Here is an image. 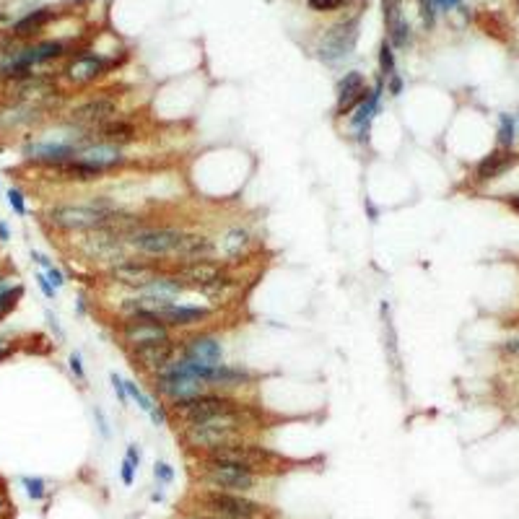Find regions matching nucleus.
Returning a JSON list of instances; mask_svg holds the SVG:
<instances>
[{
  "label": "nucleus",
  "instance_id": "obj_1",
  "mask_svg": "<svg viewBox=\"0 0 519 519\" xmlns=\"http://www.w3.org/2000/svg\"><path fill=\"white\" fill-rule=\"evenodd\" d=\"M252 426V413L247 407L239 405L229 410V413L210 415L205 421L182 429V439L192 449H213L224 447V444H237V441H247V431Z\"/></svg>",
  "mask_w": 519,
  "mask_h": 519
},
{
  "label": "nucleus",
  "instance_id": "obj_2",
  "mask_svg": "<svg viewBox=\"0 0 519 519\" xmlns=\"http://www.w3.org/2000/svg\"><path fill=\"white\" fill-rule=\"evenodd\" d=\"M200 511L216 514L226 519H275L270 506L249 499L247 494H229V491H216V488H203L195 494Z\"/></svg>",
  "mask_w": 519,
  "mask_h": 519
},
{
  "label": "nucleus",
  "instance_id": "obj_3",
  "mask_svg": "<svg viewBox=\"0 0 519 519\" xmlns=\"http://www.w3.org/2000/svg\"><path fill=\"white\" fill-rule=\"evenodd\" d=\"M195 478H198L205 488L229 491V494H252L263 475H257V472H252V470H244L241 465L218 463V460L200 457Z\"/></svg>",
  "mask_w": 519,
  "mask_h": 519
},
{
  "label": "nucleus",
  "instance_id": "obj_4",
  "mask_svg": "<svg viewBox=\"0 0 519 519\" xmlns=\"http://www.w3.org/2000/svg\"><path fill=\"white\" fill-rule=\"evenodd\" d=\"M184 232L179 229H169V226H136L133 232L125 234V244L136 249L145 257H156V260H172L182 241Z\"/></svg>",
  "mask_w": 519,
  "mask_h": 519
},
{
  "label": "nucleus",
  "instance_id": "obj_5",
  "mask_svg": "<svg viewBox=\"0 0 519 519\" xmlns=\"http://www.w3.org/2000/svg\"><path fill=\"white\" fill-rule=\"evenodd\" d=\"M120 338L128 348H138L145 343L172 340V330L153 314H125L120 322Z\"/></svg>",
  "mask_w": 519,
  "mask_h": 519
},
{
  "label": "nucleus",
  "instance_id": "obj_6",
  "mask_svg": "<svg viewBox=\"0 0 519 519\" xmlns=\"http://www.w3.org/2000/svg\"><path fill=\"white\" fill-rule=\"evenodd\" d=\"M167 268L159 265V260H136V257H125L120 263H114L109 268V278L114 283H120L125 288H133V291H143L145 286H151L153 280L164 275Z\"/></svg>",
  "mask_w": 519,
  "mask_h": 519
},
{
  "label": "nucleus",
  "instance_id": "obj_7",
  "mask_svg": "<svg viewBox=\"0 0 519 519\" xmlns=\"http://www.w3.org/2000/svg\"><path fill=\"white\" fill-rule=\"evenodd\" d=\"M356 42H359V21L356 18H345V21L330 26L325 32L317 52H320L325 63H338V60L348 57L356 49Z\"/></svg>",
  "mask_w": 519,
  "mask_h": 519
},
{
  "label": "nucleus",
  "instance_id": "obj_8",
  "mask_svg": "<svg viewBox=\"0 0 519 519\" xmlns=\"http://www.w3.org/2000/svg\"><path fill=\"white\" fill-rule=\"evenodd\" d=\"M153 392L164 398L167 402H174V400H184V398H195L200 392H208V387L200 382L198 376L182 374L177 371L174 366H167L164 371L153 374Z\"/></svg>",
  "mask_w": 519,
  "mask_h": 519
},
{
  "label": "nucleus",
  "instance_id": "obj_9",
  "mask_svg": "<svg viewBox=\"0 0 519 519\" xmlns=\"http://www.w3.org/2000/svg\"><path fill=\"white\" fill-rule=\"evenodd\" d=\"M179 353V343L174 338L172 340H161V343H145L138 348H128V356L133 361V366L145 371V374H159L177 359Z\"/></svg>",
  "mask_w": 519,
  "mask_h": 519
},
{
  "label": "nucleus",
  "instance_id": "obj_10",
  "mask_svg": "<svg viewBox=\"0 0 519 519\" xmlns=\"http://www.w3.org/2000/svg\"><path fill=\"white\" fill-rule=\"evenodd\" d=\"M112 117H117V102L112 96H91L88 102L78 104L71 112V125H76L88 136L91 130L109 122Z\"/></svg>",
  "mask_w": 519,
  "mask_h": 519
},
{
  "label": "nucleus",
  "instance_id": "obj_11",
  "mask_svg": "<svg viewBox=\"0 0 519 519\" xmlns=\"http://www.w3.org/2000/svg\"><path fill=\"white\" fill-rule=\"evenodd\" d=\"M382 94H384V78H379L374 86L369 88L366 99L348 114V125H351V130L356 133V141H359V143H366L369 141L371 122H374L376 112H379V99H382Z\"/></svg>",
  "mask_w": 519,
  "mask_h": 519
},
{
  "label": "nucleus",
  "instance_id": "obj_12",
  "mask_svg": "<svg viewBox=\"0 0 519 519\" xmlns=\"http://www.w3.org/2000/svg\"><path fill=\"white\" fill-rule=\"evenodd\" d=\"M114 65V60L104 55H94V52H86V55L73 57L71 63L65 65V78L76 83V86H86V83H94L109 71Z\"/></svg>",
  "mask_w": 519,
  "mask_h": 519
},
{
  "label": "nucleus",
  "instance_id": "obj_13",
  "mask_svg": "<svg viewBox=\"0 0 519 519\" xmlns=\"http://www.w3.org/2000/svg\"><path fill=\"white\" fill-rule=\"evenodd\" d=\"M366 94H369V86L366 80H364V76L359 71L345 73L343 78L338 80V88H335V117L351 114L366 99Z\"/></svg>",
  "mask_w": 519,
  "mask_h": 519
},
{
  "label": "nucleus",
  "instance_id": "obj_14",
  "mask_svg": "<svg viewBox=\"0 0 519 519\" xmlns=\"http://www.w3.org/2000/svg\"><path fill=\"white\" fill-rule=\"evenodd\" d=\"M179 356L200 366H218L224 364V345L213 335H195L179 345Z\"/></svg>",
  "mask_w": 519,
  "mask_h": 519
},
{
  "label": "nucleus",
  "instance_id": "obj_15",
  "mask_svg": "<svg viewBox=\"0 0 519 519\" xmlns=\"http://www.w3.org/2000/svg\"><path fill=\"white\" fill-rule=\"evenodd\" d=\"M76 159L86 161V164L96 167L99 172H112V169L122 167V164L128 161L125 159V151H122L120 145L102 143V141H88L86 145H80Z\"/></svg>",
  "mask_w": 519,
  "mask_h": 519
},
{
  "label": "nucleus",
  "instance_id": "obj_16",
  "mask_svg": "<svg viewBox=\"0 0 519 519\" xmlns=\"http://www.w3.org/2000/svg\"><path fill=\"white\" fill-rule=\"evenodd\" d=\"M382 8L384 24H387V42L392 47L405 49L410 44V40H413V34H410L407 18L402 16V3L400 0H382Z\"/></svg>",
  "mask_w": 519,
  "mask_h": 519
},
{
  "label": "nucleus",
  "instance_id": "obj_17",
  "mask_svg": "<svg viewBox=\"0 0 519 519\" xmlns=\"http://www.w3.org/2000/svg\"><path fill=\"white\" fill-rule=\"evenodd\" d=\"M216 241L205 237V234H187L184 232L182 241H179V247H177L174 257L177 265L182 263H198V260H213L216 257Z\"/></svg>",
  "mask_w": 519,
  "mask_h": 519
},
{
  "label": "nucleus",
  "instance_id": "obj_18",
  "mask_svg": "<svg viewBox=\"0 0 519 519\" xmlns=\"http://www.w3.org/2000/svg\"><path fill=\"white\" fill-rule=\"evenodd\" d=\"M519 164V153H514V148H496L480 161L475 167V179L478 182H491V179H499L503 177L509 169H514Z\"/></svg>",
  "mask_w": 519,
  "mask_h": 519
},
{
  "label": "nucleus",
  "instance_id": "obj_19",
  "mask_svg": "<svg viewBox=\"0 0 519 519\" xmlns=\"http://www.w3.org/2000/svg\"><path fill=\"white\" fill-rule=\"evenodd\" d=\"M213 311L208 306H192V304H169L167 309L159 314V320L167 325L169 330L172 328H195L200 322H205Z\"/></svg>",
  "mask_w": 519,
  "mask_h": 519
},
{
  "label": "nucleus",
  "instance_id": "obj_20",
  "mask_svg": "<svg viewBox=\"0 0 519 519\" xmlns=\"http://www.w3.org/2000/svg\"><path fill=\"white\" fill-rule=\"evenodd\" d=\"M47 172H52L57 179H68V182H96L104 174V172H99L96 167H91V164H86V161L80 159H71L65 161V164L47 167Z\"/></svg>",
  "mask_w": 519,
  "mask_h": 519
},
{
  "label": "nucleus",
  "instance_id": "obj_21",
  "mask_svg": "<svg viewBox=\"0 0 519 519\" xmlns=\"http://www.w3.org/2000/svg\"><path fill=\"white\" fill-rule=\"evenodd\" d=\"M52 16H55V13L49 8L32 11V13H26L24 18H18L16 24H13V29H11V34H13V37H34V34L42 32V29L52 21Z\"/></svg>",
  "mask_w": 519,
  "mask_h": 519
},
{
  "label": "nucleus",
  "instance_id": "obj_22",
  "mask_svg": "<svg viewBox=\"0 0 519 519\" xmlns=\"http://www.w3.org/2000/svg\"><path fill=\"white\" fill-rule=\"evenodd\" d=\"M249 241H252V237H249L247 229H232V232H226L221 237V244L216 249L224 257L234 260V257H241V252L249 247Z\"/></svg>",
  "mask_w": 519,
  "mask_h": 519
},
{
  "label": "nucleus",
  "instance_id": "obj_23",
  "mask_svg": "<svg viewBox=\"0 0 519 519\" xmlns=\"http://www.w3.org/2000/svg\"><path fill=\"white\" fill-rule=\"evenodd\" d=\"M517 141V120L511 114H499V133H496V148H514Z\"/></svg>",
  "mask_w": 519,
  "mask_h": 519
},
{
  "label": "nucleus",
  "instance_id": "obj_24",
  "mask_svg": "<svg viewBox=\"0 0 519 519\" xmlns=\"http://www.w3.org/2000/svg\"><path fill=\"white\" fill-rule=\"evenodd\" d=\"M395 47H392L390 42L384 40L382 47H379V78H390V76H395Z\"/></svg>",
  "mask_w": 519,
  "mask_h": 519
},
{
  "label": "nucleus",
  "instance_id": "obj_25",
  "mask_svg": "<svg viewBox=\"0 0 519 519\" xmlns=\"http://www.w3.org/2000/svg\"><path fill=\"white\" fill-rule=\"evenodd\" d=\"M125 390H128V398L133 400V402H138V407L143 410V413H151L153 405H156V400H151L148 395H145L141 387H138L133 379H125Z\"/></svg>",
  "mask_w": 519,
  "mask_h": 519
},
{
  "label": "nucleus",
  "instance_id": "obj_26",
  "mask_svg": "<svg viewBox=\"0 0 519 519\" xmlns=\"http://www.w3.org/2000/svg\"><path fill=\"white\" fill-rule=\"evenodd\" d=\"M21 294H24V288H21V286L0 288V317H3V314H8V311L16 306L18 299H21Z\"/></svg>",
  "mask_w": 519,
  "mask_h": 519
},
{
  "label": "nucleus",
  "instance_id": "obj_27",
  "mask_svg": "<svg viewBox=\"0 0 519 519\" xmlns=\"http://www.w3.org/2000/svg\"><path fill=\"white\" fill-rule=\"evenodd\" d=\"M21 483H24L29 499H34V501H42V499H44V494H47V491H44V480H42V478H32V475H24V478H21Z\"/></svg>",
  "mask_w": 519,
  "mask_h": 519
},
{
  "label": "nucleus",
  "instance_id": "obj_28",
  "mask_svg": "<svg viewBox=\"0 0 519 519\" xmlns=\"http://www.w3.org/2000/svg\"><path fill=\"white\" fill-rule=\"evenodd\" d=\"M306 6L317 13H333V11H340L343 6H348V0H306Z\"/></svg>",
  "mask_w": 519,
  "mask_h": 519
},
{
  "label": "nucleus",
  "instance_id": "obj_29",
  "mask_svg": "<svg viewBox=\"0 0 519 519\" xmlns=\"http://www.w3.org/2000/svg\"><path fill=\"white\" fill-rule=\"evenodd\" d=\"M8 205L13 208L16 216H21V218L26 216V198H24V192L16 190V187H11L8 190Z\"/></svg>",
  "mask_w": 519,
  "mask_h": 519
},
{
  "label": "nucleus",
  "instance_id": "obj_30",
  "mask_svg": "<svg viewBox=\"0 0 519 519\" xmlns=\"http://www.w3.org/2000/svg\"><path fill=\"white\" fill-rule=\"evenodd\" d=\"M153 478L159 480V483H172L174 480V470H172V465L164 463V460H156V465H153Z\"/></svg>",
  "mask_w": 519,
  "mask_h": 519
},
{
  "label": "nucleus",
  "instance_id": "obj_31",
  "mask_svg": "<svg viewBox=\"0 0 519 519\" xmlns=\"http://www.w3.org/2000/svg\"><path fill=\"white\" fill-rule=\"evenodd\" d=\"M109 384H112L114 395L120 398V402H122V405L128 407L130 398H128V390H125V379H122V376L117 374V371H109Z\"/></svg>",
  "mask_w": 519,
  "mask_h": 519
},
{
  "label": "nucleus",
  "instance_id": "obj_32",
  "mask_svg": "<svg viewBox=\"0 0 519 519\" xmlns=\"http://www.w3.org/2000/svg\"><path fill=\"white\" fill-rule=\"evenodd\" d=\"M68 366H71V371H73V376H76V379H80V382L86 379V369H83V361H80V353L78 351L71 353V359H68Z\"/></svg>",
  "mask_w": 519,
  "mask_h": 519
},
{
  "label": "nucleus",
  "instance_id": "obj_33",
  "mask_svg": "<svg viewBox=\"0 0 519 519\" xmlns=\"http://www.w3.org/2000/svg\"><path fill=\"white\" fill-rule=\"evenodd\" d=\"M34 280H37V286H40V291H42V294H44V296H47V299H55V296H57V288L52 286V283H49L44 273H37V275H34Z\"/></svg>",
  "mask_w": 519,
  "mask_h": 519
},
{
  "label": "nucleus",
  "instance_id": "obj_34",
  "mask_svg": "<svg viewBox=\"0 0 519 519\" xmlns=\"http://www.w3.org/2000/svg\"><path fill=\"white\" fill-rule=\"evenodd\" d=\"M122 470H120V475H122V483H125V486H133V480H136V465L130 463V460H122V465H120Z\"/></svg>",
  "mask_w": 519,
  "mask_h": 519
},
{
  "label": "nucleus",
  "instance_id": "obj_35",
  "mask_svg": "<svg viewBox=\"0 0 519 519\" xmlns=\"http://www.w3.org/2000/svg\"><path fill=\"white\" fill-rule=\"evenodd\" d=\"M44 275H47V280L57 288V291H60V288L65 286V275H63V270H60V268H55V265H52L49 270H44Z\"/></svg>",
  "mask_w": 519,
  "mask_h": 519
},
{
  "label": "nucleus",
  "instance_id": "obj_36",
  "mask_svg": "<svg viewBox=\"0 0 519 519\" xmlns=\"http://www.w3.org/2000/svg\"><path fill=\"white\" fill-rule=\"evenodd\" d=\"M384 86H387L390 96H400V94H402V78H400L398 73H395V76H390V78L384 80Z\"/></svg>",
  "mask_w": 519,
  "mask_h": 519
},
{
  "label": "nucleus",
  "instance_id": "obj_37",
  "mask_svg": "<svg viewBox=\"0 0 519 519\" xmlns=\"http://www.w3.org/2000/svg\"><path fill=\"white\" fill-rule=\"evenodd\" d=\"M94 418H96V426H99L102 436H104V439H109V424H107V418H104L102 407H94Z\"/></svg>",
  "mask_w": 519,
  "mask_h": 519
},
{
  "label": "nucleus",
  "instance_id": "obj_38",
  "mask_svg": "<svg viewBox=\"0 0 519 519\" xmlns=\"http://www.w3.org/2000/svg\"><path fill=\"white\" fill-rule=\"evenodd\" d=\"M125 460H130V463L136 465V467H141V449H138V444H128V452H125Z\"/></svg>",
  "mask_w": 519,
  "mask_h": 519
},
{
  "label": "nucleus",
  "instance_id": "obj_39",
  "mask_svg": "<svg viewBox=\"0 0 519 519\" xmlns=\"http://www.w3.org/2000/svg\"><path fill=\"white\" fill-rule=\"evenodd\" d=\"M32 260L40 265L42 270H49V268H52V260H49L47 255H42V252H32Z\"/></svg>",
  "mask_w": 519,
  "mask_h": 519
},
{
  "label": "nucleus",
  "instance_id": "obj_40",
  "mask_svg": "<svg viewBox=\"0 0 519 519\" xmlns=\"http://www.w3.org/2000/svg\"><path fill=\"white\" fill-rule=\"evenodd\" d=\"M503 353H509V356H519V338H511V340H506V343L501 345Z\"/></svg>",
  "mask_w": 519,
  "mask_h": 519
},
{
  "label": "nucleus",
  "instance_id": "obj_41",
  "mask_svg": "<svg viewBox=\"0 0 519 519\" xmlns=\"http://www.w3.org/2000/svg\"><path fill=\"white\" fill-rule=\"evenodd\" d=\"M182 519H226V517H216V514H208V511L195 509V511H187Z\"/></svg>",
  "mask_w": 519,
  "mask_h": 519
},
{
  "label": "nucleus",
  "instance_id": "obj_42",
  "mask_svg": "<svg viewBox=\"0 0 519 519\" xmlns=\"http://www.w3.org/2000/svg\"><path fill=\"white\" fill-rule=\"evenodd\" d=\"M8 239H11V229L0 221V241H8Z\"/></svg>",
  "mask_w": 519,
  "mask_h": 519
},
{
  "label": "nucleus",
  "instance_id": "obj_43",
  "mask_svg": "<svg viewBox=\"0 0 519 519\" xmlns=\"http://www.w3.org/2000/svg\"><path fill=\"white\" fill-rule=\"evenodd\" d=\"M8 356H11V348H8V345H6V340L0 338V361H3V359H8Z\"/></svg>",
  "mask_w": 519,
  "mask_h": 519
},
{
  "label": "nucleus",
  "instance_id": "obj_44",
  "mask_svg": "<svg viewBox=\"0 0 519 519\" xmlns=\"http://www.w3.org/2000/svg\"><path fill=\"white\" fill-rule=\"evenodd\" d=\"M509 205L514 208V210H517V213H519V195H514V198L509 200Z\"/></svg>",
  "mask_w": 519,
  "mask_h": 519
},
{
  "label": "nucleus",
  "instance_id": "obj_45",
  "mask_svg": "<svg viewBox=\"0 0 519 519\" xmlns=\"http://www.w3.org/2000/svg\"><path fill=\"white\" fill-rule=\"evenodd\" d=\"M161 499H164V494H161V491H153V494H151V501H161Z\"/></svg>",
  "mask_w": 519,
  "mask_h": 519
},
{
  "label": "nucleus",
  "instance_id": "obj_46",
  "mask_svg": "<svg viewBox=\"0 0 519 519\" xmlns=\"http://www.w3.org/2000/svg\"><path fill=\"white\" fill-rule=\"evenodd\" d=\"M3 511H6V496L0 494V514H3Z\"/></svg>",
  "mask_w": 519,
  "mask_h": 519
},
{
  "label": "nucleus",
  "instance_id": "obj_47",
  "mask_svg": "<svg viewBox=\"0 0 519 519\" xmlns=\"http://www.w3.org/2000/svg\"><path fill=\"white\" fill-rule=\"evenodd\" d=\"M78 3H80V0H78Z\"/></svg>",
  "mask_w": 519,
  "mask_h": 519
}]
</instances>
